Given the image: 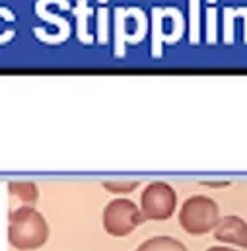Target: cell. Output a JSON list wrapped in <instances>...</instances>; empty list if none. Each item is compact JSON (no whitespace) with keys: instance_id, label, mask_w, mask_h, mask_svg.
Here are the masks:
<instances>
[{"instance_id":"1","label":"cell","mask_w":247,"mask_h":251,"mask_svg":"<svg viewBox=\"0 0 247 251\" xmlns=\"http://www.w3.org/2000/svg\"><path fill=\"white\" fill-rule=\"evenodd\" d=\"M49 240V224L35 206H16L8 216V244L16 251H35Z\"/></svg>"},{"instance_id":"2","label":"cell","mask_w":247,"mask_h":251,"mask_svg":"<svg viewBox=\"0 0 247 251\" xmlns=\"http://www.w3.org/2000/svg\"><path fill=\"white\" fill-rule=\"evenodd\" d=\"M220 222V208L216 201L206 195H193L181 204L179 224L191 236H202L216 228Z\"/></svg>"},{"instance_id":"3","label":"cell","mask_w":247,"mask_h":251,"mask_svg":"<svg viewBox=\"0 0 247 251\" xmlns=\"http://www.w3.org/2000/svg\"><path fill=\"white\" fill-rule=\"evenodd\" d=\"M103 228L113 238H124L134 232L146 218L138 204L128 199H113L103 208Z\"/></svg>"},{"instance_id":"4","label":"cell","mask_w":247,"mask_h":251,"mask_svg":"<svg viewBox=\"0 0 247 251\" xmlns=\"http://www.w3.org/2000/svg\"><path fill=\"white\" fill-rule=\"evenodd\" d=\"M177 195L175 189L166 181H152L142 191L140 210L146 220H168L175 212Z\"/></svg>"},{"instance_id":"5","label":"cell","mask_w":247,"mask_h":251,"mask_svg":"<svg viewBox=\"0 0 247 251\" xmlns=\"http://www.w3.org/2000/svg\"><path fill=\"white\" fill-rule=\"evenodd\" d=\"M214 238L236 248H247V222L240 216H224L214 228Z\"/></svg>"},{"instance_id":"6","label":"cell","mask_w":247,"mask_h":251,"mask_svg":"<svg viewBox=\"0 0 247 251\" xmlns=\"http://www.w3.org/2000/svg\"><path fill=\"white\" fill-rule=\"evenodd\" d=\"M8 193L20 206H35L39 199V189L33 181H10Z\"/></svg>"},{"instance_id":"7","label":"cell","mask_w":247,"mask_h":251,"mask_svg":"<svg viewBox=\"0 0 247 251\" xmlns=\"http://www.w3.org/2000/svg\"><path fill=\"white\" fill-rule=\"evenodd\" d=\"M134 251H189L175 238L172 236H156V238H148L146 242H142Z\"/></svg>"},{"instance_id":"8","label":"cell","mask_w":247,"mask_h":251,"mask_svg":"<svg viewBox=\"0 0 247 251\" xmlns=\"http://www.w3.org/2000/svg\"><path fill=\"white\" fill-rule=\"evenodd\" d=\"M138 185H140V181H138V179H111V181H103L105 191L115 193V195H126V193H132Z\"/></svg>"},{"instance_id":"9","label":"cell","mask_w":247,"mask_h":251,"mask_svg":"<svg viewBox=\"0 0 247 251\" xmlns=\"http://www.w3.org/2000/svg\"><path fill=\"white\" fill-rule=\"evenodd\" d=\"M206 251H236L232 248H224V246H214V248H208Z\"/></svg>"}]
</instances>
